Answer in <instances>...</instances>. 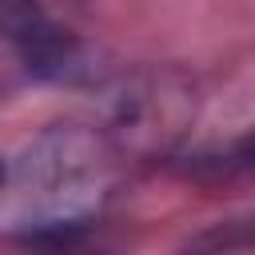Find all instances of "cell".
Instances as JSON below:
<instances>
[{
  "label": "cell",
  "mask_w": 255,
  "mask_h": 255,
  "mask_svg": "<svg viewBox=\"0 0 255 255\" xmlns=\"http://www.w3.org/2000/svg\"><path fill=\"white\" fill-rule=\"evenodd\" d=\"M108 175V159L88 131H52L20 163V223L24 231H68L80 227L96 207Z\"/></svg>",
  "instance_id": "cell-1"
},
{
  "label": "cell",
  "mask_w": 255,
  "mask_h": 255,
  "mask_svg": "<svg viewBox=\"0 0 255 255\" xmlns=\"http://www.w3.org/2000/svg\"><path fill=\"white\" fill-rule=\"evenodd\" d=\"M0 40L36 80L76 84L88 76L84 44L40 0H0Z\"/></svg>",
  "instance_id": "cell-2"
},
{
  "label": "cell",
  "mask_w": 255,
  "mask_h": 255,
  "mask_svg": "<svg viewBox=\"0 0 255 255\" xmlns=\"http://www.w3.org/2000/svg\"><path fill=\"white\" fill-rule=\"evenodd\" d=\"M187 171L203 175V179H255V124L243 135L227 139L223 147L191 155Z\"/></svg>",
  "instance_id": "cell-3"
},
{
  "label": "cell",
  "mask_w": 255,
  "mask_h": 255,
  "mask_svg": "<svg viewBox=\"0 0 255 255\" xmlns=\"http://www.w3.org/2000/svg\"><path fill=\"white\" fill-rule=\"evenodd\" d=\"M187 247H195V251H255V211L191 235Z\"/></svg>",
  "instance_id": "cell-4"
},
{
  "label": "cell",
  "mask_w": 255,
  "mask_h": 255,
  "mask_svg": "<svg viewBox=\"0 0 255 255\" xmlns=\"http://www.w3.org/2000/svg\"><path fill=\"white\" fill-rule=\"evenodd\" d=\"M4 187H8V163L0 159V191H4Z\"/></svg>",
  "instance_id": "cell-5"
}]
</instances>
